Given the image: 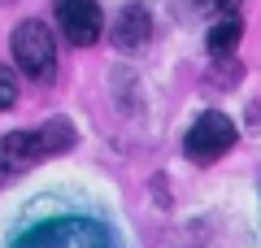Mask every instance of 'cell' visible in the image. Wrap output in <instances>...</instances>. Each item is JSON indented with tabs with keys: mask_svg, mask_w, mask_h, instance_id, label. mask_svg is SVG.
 <instances>
[{
	"mask_svg": "<svg viewBox=\"0 0 261 248\" xmlns=\"http://www.w3.org/2000/svg\"><path fill=\"white\" fill-rule=\"evenodd\" d=\"M70 148H74V127L65 118H53L35 131H9L0 139V183L27 175L31 165L48 161L57 153H70Z\"/></svg>",
	"mask_w": 261,
	"mask_h": 248,
	"instance_id": "6da1fadb",
	"label": "cell"
},
{
	"mask_svg": "<svg viewBox=\"0 0 261 248\" xmlns=\"http://www.w3.org/2000/svg\"><path fill=\"white\" fill-rule=\"evenodd\" d=\"M13 248H118L96 218H48L31 227Z\"/></svg>",
	"mask_w": 261,
	"mask_h": 248,
	"instance_id": "7a4b0ae2",
	"label": "cell"
},
{
	"mask_svg": "<svg viewBox=\"0 0 261 248\" xmlns=\"http://www.w3.org/2000/svg\"><path fill=\"white\" fill-rule=\"evenodd\" d=\"M13 61H18L22 74H31V79L48 83L53 79V65H57V39L53 31L44 27V22H22L18 31H13Z\"/></svg>",
	"mask_w": 261,
	"mask_h": 248,
	"instance_id": "3957f363",
	"label": "cell"
},
{
	"mask_svg": "<svg viewBox=\"0 0 261 248\" xmlns=\"http://www.w3.org/2000/svg\"><path fill=\"white\" fill-rule=\"evenodd\" d=\"M231 144H235V122L226 113H205V118L192 122V131L183 139V153H187V161L209 165V161L231 153Z\"/></svg>",
	"mask_w": 261,
	"mask_h": 248,
	"instance_id": "277c9868",
	"label": "cell"
},
{
	"mask_svg": "<svg viewBox=\"0 0 261 248\" xmlns=\"http://www.w3.org/2000/svg\"><path fill=\"white\" fill-rule=\"evenodd\" d=\"M57 27L79 48L96 44L100 39V5L96 0H57Z\"/></svg>",
	"mask_w": 261,
	"mask_h": 248,
	"instance_id": "5b68a950",
	"label": "cell"
},
{
	"mask_svg": "<svg viewBox=\"0 0 261 248\" xmlns=\"http://www.w3.org/2000/svg\"><path fill=\"white\" fill-rule=\"evenodd\" d=\"M152 35V18L144 5H130V9H122V18L113 22V44L118 48H144Z\"/></svg>",
	"mask_w": 261,
	"mask_h": 248,
	"instance_id": "8992f818",
	"label": "cell"
},
{
	"mask_svg": "<svg viewBox=\"0 0 261 248\" xmlns=\"http://www.w3.org/2000/svg\"><path fill=\"white\" fill-rule=\"evenodd\" d=\"M244 39V22L235 18V13H226L222 22H214V31H209V53L214 57H231L235 48H240Z\"/></svg>",
	"mask_w": 261,
	"mask_h": 248,
	"instance_id": "52a82bcc",
	"label": "cell"
},
{
	"mask_svg": "<svg viewBox=\"0 0 261 248\" xmlns=\"http://www.w3.org/2000/svg\"><path fill=\"white\" fill-rule=\"evenodd\" d=\"M13 101H18V83H13V74L0 65V109H9Z\"/></svg>",
	"mask_w": 261,
	"mask_h": 248,
	"instance_id": "ba28073f",
	"label": "cell"
},
{
	"mask_svg": "<svg viewBox=\"0 0 261 248\" xmlns=\"http://www.w3.org/2000/svg\"><path fill=\"white\" fill-rule=\"evenodd\" d=\"M196 5H200L205 13H222V18H226V13H235V9H240L244 0H196Z\"/></svg>",
	"mask_w": 261,
	"mask_h": 248,
	"instance_id": "9c48e42d",
	"label": "cell"
}]
</instances>
